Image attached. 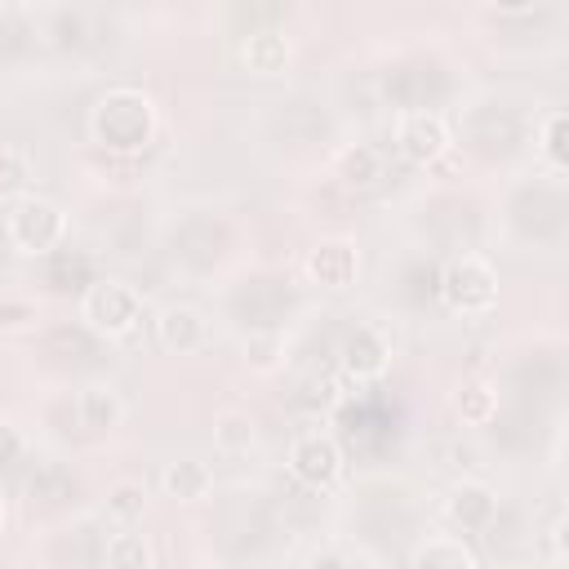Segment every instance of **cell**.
<instances>
[{"instance_id":"cell-1","label":"cell","mask_w":569,"mask_h":569,"mask_svg":"<svg viewBox=\"0 0 569 569\" xmlns=\"http://www.w3.org/2000/svg\"><path fill=\"white\" fill-rule=\"evenodd\" d=\"M156 102L133 84H111L89 107V138L111 156H133L156 138Z\"/></svg>"},{"instance_id":"cell-2","label":"cell","mask_w":569,"mask_h":569,"mask_svg":"<svg viewBox=\"0 0 569 569\" xmlns=\"http://www.w3.org/2000/svg\"><path fill=\"white\" fill-rule=\"evenodd\" d=\"M67 231H71V218H67V209H62L58 200H49V196H22V200L9 204V213H4V236H9V244H13L18 253H27V258H44V253L62 249Z\"/></svg>"},{"instance_id":"cell-3","label":"cell","mask_w":569,"mask_h":569,"mask_svg":"<svg viewBox=\"0 0 569 569\" xmlns=\"http://www.w3.org/2000/svg\"><path fill=\"white\" fill-rule=\"evenodd\" d=\"M80 320L102 338H129L142 325V293L120 276H102L80 293Z\"/></svg>"},{"instance_id":"cell-4","label":"cell","mask_w":569,"mask_h":569,"mask_svg":"<svg viewBox=\"0 0 569 569\" xmlns=\"http://www.w3.org/2000/svg\"><path fill=\"white\" fill-rule=\"evenodd\" d=\"M436 289L453 316H485L498 302V267L480 253H458L445 262Z\"/></svg>"},{"instance_id":"cell-5","label":"cell","mask_w":569,"mask_h":569,"mask_svg":"<svg viewBox=\"0 0 569 569\" xmlns=\"http://www.w3.org/2000/svg\"><path fill=\"white\" fill-rule=\"evenodd\" d=\"M342 471H347V458H342V445L329 431L307 427V431L293 436V445H289V476L298 485L325 493V489H333L342 480Z\"/></svg>"},{"instance_id":"cell-6","label":"cell","mask_w":569,"mask_h":569,"mask_svg":"<svg viewBox=\"0 0 569 569\" xmlns=\"http://www.w3.org/2000/svg\"><path fill=\"white\" fill-rule=\"evenodd\" d=\"M391 142H396L400 160H409V164L427 169V164H436V160L449 151L453 133H449V120H445L440 111L418 107V111H400V116H396Z\"/></svg>"},{"instance_id":"cell-7","label":"cell","mask_w":569,"mask_h":569,"mask_svg":"<svg viewBox=\"0 0 569 569\" xmlns=\"http://www.w3.org/2000/svg\"><path fill=\"white\" fill-rule=\"evenodd\" d=\"M302 276L311 284H320V289H333V293L351 289L360 280V244L351 236H325V240H316L307 249V258H302Z\"/></svg>"},{"instance_id":"cell-8","label":"cell","mask_w":569,"mask_h":569,"mask_svg":"<svg viewBox=\"0 0 569 569\" xmlns=\"http://www.w3.org/2000/svg\"><path fill=\"white\" fill-rule=\"evenodd\" d=\"M338 365L351 382H373L387 373L391 365V338L373 325H356L342 342H338Z\"/></svg>"},{"instance_id":"cell-9","label":"cell","mask_w":569,"mask_h":569,"mask_svg":"<svg viewBox=\"0 0 569 569\" xmlns=\"http://www.w3.org/2000/svg\"><path fill=\"white\" fill-rule=\"evenodd\" d=\"M156 342L173 356H196L209 342V316L191 302H169L156 311Z\"/></svg>"},{"instance_id":"cell-10","label":"cell","mask_w":569,"mask_h":569,"mask_svg":"<svg viewBox=\"0 0 569 569\" xmlns=\"http://www.w3.org/2000/svg\"><path fill=\"white\" fill-rule=\"evenodd\" d=\"M445 516L462 533H485L493 525V516H498V493L485 480H476V476L453 480L449 493H445Z\"/></svg>"},{"instance_id":"cell-11","label":"cell","mask_w":569,"mask_h":569,"mask_svg":"<svg viewBox=\"0 0 569 569\" xmlns=\"http://www.w3.org/2000/svg\"><path fill=\"white\" fill-rule=\"evenodd\" d=\"M160 489L173 502H204L213 493V467L204 458H191V453L187 458H173L160 471Z\"/></svg>"},{"instance_id":"cell-12","label":"cell","mask_w":569,"mask_h":569,"mask_svg":"<svg viewBox=\"0 0 569 569\" xmlns=\"http://www.w3.org/2000/svg\"><path fill=\"white\" fill-rule=\"evenodd\" d=\"M409 569H480V560H476L467 538H458V533H427L409 551Z\"/></svg>"},{"instance_id":"cell-13","label":"cell","mask_w":569,"mask_h":569,"mask_svg":"<svg viewBox=\"0 0 569 569\" xmlns=\"http://www.w3.org/2000/svg\"><path fill=\"white\" fill-rule=\"evenodd\" d=\"M76 418L89 431H116L124 422V400L111 382H89L76 391Z\"/></svg>"},{"instance_id":"cell-14","label":"cell","mask_w":569,"mask_h":569,"mask_svg":"<svg viewBox=\"0 0 569 569\" xmlns=\"http://www.w3.org/2000/svg\"><path fill=\"white\" fill-rule=\"evenodd\" d=\"M293 49H289V36L276 31V27H262V31H249L244 44H240V62L253 71V76H280L289 67Z\"/></svg>"},{"instance_id":"cell-15","label":"cell","mask_w":569,"mask_h":569,"mask_svg":"<svg viewBox=\"0 0 569 569\" xmlns=\"http://www.w3.org/2000/svg\"><path fill=\"white\" fill-rule=\"evenodd\" d=\"M333 173L342 178V187H373L382 178V151L373 142H347L333 156Z\"/></svg>"},{"instance_id":"cell-16","label":"cell","mask_w":569,"mask_h":569,"mask_svg":"<svg viewBox=\"0 0 569 569\" xmlns=\"http://www.w3.org/2000/svg\"><path fill=\"white\" fill-rule=\"evenodd\" d=\"M449 409H453L458 422H467V427H485V422L498 418V391H493L489 382H480V378L458 382L453 396H449Z\"/></svg>"},{"instance_id":"cell-17","label":"cell","mask_w":569,"mask_h":569,"mask_svg":"<svg viewBox=\"0 0 569 569\" xmlns=\"http://www.w3.org/2000/svg\"><path fill=\"white\" fill-rule=\"evenodd\" d=\"M102 569H156V547L138 529H116L102 547Z\"/></svg>"},{"instance_id":"cell-18","label":"cell","mask_w":569,"mask_h":569,"mask_svg":"<svg viewBox=\"0 0 569 569\" xmlns=\"http://www.w3.org/2000/svg\"><path fill=\"white\" fill-rule=\"evenodd\" d=\"M253 445H258V422H253L249 409H222V413H213V449L218 453L240 458Z\"/></svg>"},{"instance_id":"cell-19","label":"cell","mask_w":569,"mask_h":569,"mask_svg":"<svg viewBox=\"0 0 569 569\" xmlns=\"http://www.w3.org/2000/svg\"><path fill=\"white\" fill-rule=\"evenodd\" d=\"M31 178H36L31 151L27 147H0V200L18 204L31 191Z\"/></svg>"},{"instance_id":"cell-20","label":"cell","mask_w":569,"mask_h":569,"mask_svg":"<svg viewBox=\"0 0 569 569\" xmlns=\"http://www.w3.org/2000/svg\"><path fill=\"white\" fill-rule=\"evenodd\" d=\"M142 511H147V489H142V480H116V485L107 489V516H111L120 529H133V525L142 520Z\"/></svg>"},{"instance_id":"cell-21","label":"cell","mask_w":569,"mask_h":569,"mask_svg":"<svg viewBox=\"0 0 569 569\" xmlns=\"http://www.w3.org/2000/svg\"><path fill=\"white\" fill-rule=\"evenodd\" d=\"M565 129H569V116L560 107H551L538 124V156L547 160L551 173H565Z\"/></svg>"},{"instance_id":"cell-22","label":"cell","mask_w":569,"mask_h":569,"mask_svg":"<svg viewBox=\"0 0 569 569\" xmlns=\"http://www.w3.org/2000/svg\"><path fill=\"white\" fill-rule=\"evenodd\" d=\"M27 453V431L18 427V422H9V418H0V467H9V462H18Z\"/></svg>"},{"instance_id":"cell-23","label":"cell","mask_w":569,"mask_h":569,"mask_svg":"<svg viewBox=\"0 0 569 569\" xmlns=\"http://www.w3.org/2000/svg\"><path fill=\"white\" fill-rule=\"evenodd\" d=\"M276 356H280V338H276V333H267V338H249V342H244V365H253V369H271Z\"/></svg>"},{"instance_id":"cell-24","label":"cell","mask_w":569,"mask_h":569,"mask_svg":"<svg viewBox=\"0 0 569 569\" xmlns=\"http://www.w3.org/2000/svg\"><path fill=\"white\" fill-rule=\"evenodd\" d=\"M4 520H9V511H4V502H0V533H4Z\"/></svg>"},{"instance_id":"cell-25","label":"cell","mask_w":569,"mask_h":569,"mask_svg":"<svg viewBox=\"0 0 569 569\" xmlns=\"http://www.w3.org/2000/svg\"><path fill=\"white\" fill-rule=\"evenodd\" d=\"M44 569H71V565H44Z\"/></svg>"},{"instance_id":"cell-26","label":"cell","mask_w":569,"mask_h":569,"mask_svg":"<svg viewBox=\"0 0 569 569\" xmlns=\"http://www.w3.org/2000/svg\"><path fill=\"white\" fill-rule=\"evenodd\" d=\"M191 569H218V565H191Z\"/></svg>"},{"instance_id":"cell-27","label":"cell","mask_w":569,"mask_h":569,"mask_svg":"<svg viewBox=\"0 0 569 569\" xmlns=\"http://www.w3.org/2000/svg\"><path fill=\"white\" fill-rule=\"evenodd\" d=\"M0 13H4V4H0Z\"/></svg>"}]
</instances>
